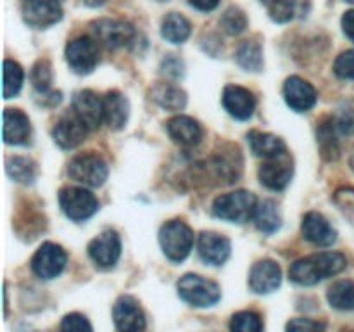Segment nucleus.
Instances as JSON below:
<instances>
[{
    "label": "nucleus",
    "instance_id": "nucleus-1",
    "mask_svg": "<svg viewBox=\"0 0 354 332\" xmlns=\"http://www.w3.org/2000/svg\"><path fill=\"white\" fill-rule=\"evenodd\" d=\"M346 258L341 252H318L301 258L290 266V280L299 286H315L324 279L337 275L346 268Z\"/></svg>",
    "mask_w": 354,
    "mask_h": 332
},
{
    "label": "nucleus",
    "instance_id": "nucleus-2",
    "mask_svg": "<svg viewBox=\"0 0 354 332\" xmlns=\"http://www.w3.org/2000/svg\"><path fill=\"white\" fill-rule=\"evenodd\" d=\"M258 199L249 190H235L216 197L213 203L214 216L232 223H245L249 218H254Z\"/></svg>",
    "mask_w": 354,
    "mask_h": 332
},
{
    "label": "nucleus",
    "instance_id": "nucleus-3",
    "mask_svg": "<svg viewBox=\"0 0 354 332\" xmlns=\"http://www.w3.org/2000/svg\"><path fill=\"white\" fill-rule=\"evenodd\" d=\"M159 244L166 258L171 261H183L190 255L194 246V232L187 223L180 220H171L165 223L159 232Z\"/></svg>",
    "mask_w": 354,
    "mask_h": 332
},
{
    "label": "nucleus",
    "instance_id": "nucleus-4",
    "mask_svg": "<svg viewBox=\"0 0 354 332\" xmlns=\"http://www.w3.org/2000/svg\"><path fill=\"white\" fill-rule=\"evenodd\" d=\"M178 294L185 303L196 308L213 306L220 301L221 289L216 282L196 273H187L178 280Z\"/></svg>",
    "mask_w": 354,
    "mask_h": 332
},
{
    "label": "nucleus",
    "instance_id": "nucleus-5",
    "mask_svg": "<svg viewBox=\"0 0 354 332\" xmlns=\"http://www.w3.org/2000/svg\"><path fill=\"white\" fill-rule=\"evenodd\" d=\"M68 175L75 182L83 183L86 187H100L107 180L109 168L100 156L86 152V154L75 156L69 161Z\"/></svg>",
    "mask_w": 354,
    "mask_h": 332
},
{
    "label": "nucleus",
    "instance_id": "nucleus-6",
    "mask_svg": "<svg viewBox=\"0 0 354 332\" xmlns=\"http://www.w3.org/2000/svg\"><path fill=\"white\" fill-rule=\"evenodd\" d=\"M59 204L66 216L73 221H85L97 213L99 201L83 187H66L59 194Z\"/></svg>",
    "mask_w": 354,
    "mask_h": 332
},
{
    "label": "nucleus",
    "instance_id": "nucleus-7",
    "mask_svg": "<svg viewBox=\"0 0 354 332\" xmlns=\"http://www.w3.org/2000/svg\"><path fill=\"white\" fill-rule=\"evenodd\" d=\"M66 61L78 75H88L99 64V45L95 38L78 37L66 47Z\"/></svg>",
    "mask_w": 354,
    "mask_h": 332
},
{
    "label": "nucleus",
    "instance_id": "nucleus-8",
    "mask_svg": "<svg viewBox=\"0 0 354 332\" xmlns=\"http://www.w3.org/2000/svg\"><path fill=\"white\" fill-rule=\"evenodd\" d=\"M93 37L107 48H120L131 44L135 38V28L128 21L99 19L92 23Z\"/></svg>",
    "mask_w": 354,
    "mask_h": 332
},
{
    "label": "nucleus",
    "instance_id": "nucleus-9",
    "mask_svg": "<svg viewBox=\"0 0 354 332\" xmlns=\"http://www.w3.org/2000/svg\"><path fill=\"white\" fill-rule=\"evenodd\" d=\"M66 261H68V255L61 246L54 244V242H45L35 252L33 259H31V268L40 279L50 280L61 275Z\"/></svg>",
    "mask_w": 354,
    "mask_h": 332
},
{
    "label": "nucleus",
    "instance_id": "nucleus-10",
    "mask_svg": "<svg viewBox=\"0 0 354 332\" xmlns=\"http://www.w3.org/2000/svg\"><path fill=\"white\" fill-rule=\"evenodd\" d=\"M292 173V159H290V156L287 152H282V154L266 159L263 163L261 168H259V180L268 189L282 190L290 183Z\"/></svg>",
    "mask_w": 354,
    "mask_h": 332
},
{
    "label": "nucleus",
    "instance_id": "nucleus-11",
    "mask_svg": "<svg viewBox=\"0 0 354 332\" xmlns=\"http://www.w3.org/2000/svg\"><path fill=\"white\" fill-rule=\"evenodd\" d=\"M73 113L88 130H95L104 121V99L92 90H80L73 97Z\"/></svg>",
    "mask_w": 354,
    "mask_h": 332
},
{
    "label": "nucleus",
    "instance_id": "nucleus-12",
    "mask_svg": "<svg viewBox=\"0 0 354 332\" xmlns=\"http://www.w3.org/2000/svg\"><path fill=\"white\" fill-rule=\"evenodd\" d=\"M113 318L120 332H142L145 329L144 311L131 296H121L114 303Z\"/></svg>",
    "mask_w": 354,
    "mask_h": 332
},
{
    "label": "nucleus",
    "instance_id": "nucleus-13",
    "mask_svg": "<svg viewBox=\"0 0 354 332\" xmlns=\"http://www.w3.org/2000/svg\"><path fill=\"white\" fill-rule=\"evenodd\" d=\"M23 16L30 26L47 28L61 21L62 6L59 0H24Z\"/></svg>",
    "mask_w": 354,
    "mask_h": 332
},
{
    "label": "nucleus",
    "instance_id": "nucleus-14",
    "mask_svg": "<svg viewBox=\"0 0 354 332\" xmlns=\"http://www.w3.org/2000/svg\"><path fill=\"white\" fill-rule=\"evenodd\" d=\"M283 97L290 109L297 111V113H306L311 107L317 104V90L306 80L299 78V76H290L286 80L283 85Z\"/></svg>",
    "mask_w": 354,
    "mask_h": 332
},
{
    "label": "nucleus",
    "instance_id": "nucleus-15",
    "mask_svg": "<svg viewBox=\"0 0 354 332\" xmlns=\"http://www.w3.org/2000/svg\"><path fill=\"white\" fill-rule=\"evenodd\" d=\"M88 255L95 261V265L102 266V268L114 266L121 255L120 235L114 230L102 232L88 244Z\"/></svg>",
    "mask_w": 354,
    "mask_h": 332
},
{
    "label": "nucleus",
    "instance_id": "nucleus-16",
    "mask_svg": "<svg viewBox=\"0 0 354 332\" xmlns=\"http://www.w3.org/2000/svg\"><path fill=\"white\" fill-rule=\"evenodd\" d=\"M282 282V270L273 259H261L256 263L249 273V287L256 294L273 293Z\"/></svg>",
    "mask_w": 354,
    "mask_h": 332
},
{
    "label": "nucleus",
    "instance_id": "nucleus-17",
    "mask_svg": "<svg viewBox=\"0 0 354 332\" xmlns=\"http://www.w3.org/2000/svg\"><path fill=\"white\" fill-rule=\"evenodd\" d=\"M301 230H303L306 241H310L315 246H322V248H328L337 239L335 228L328 223L324 214L317 213V211H310V213L304 214Z\"/></svg>",
    "mask_w": 354,
    "mask_h": 332
},
{
    "label": "nucleus",
    "instance_id": "nucleus-18",
    "mask_svg": "<svg viewBox=\"0 0 354 332\" xmlns=\"http://www.w3.org/2000/svg\"><path fill=\"white\" fill-rule=\"evenodd\" d=\"M197 251H199L203 261L220 266L230 256L232 246L225 235L216 234V232H203L199 235V241H197Z\"/></svg>",
    "mask_w": 354,
    "mask_h": 332
},
{
    "label": "nucleus",
    "instance_id": "nucleus-19",
    "mask_svg": "<svg viewBox=\"0 0 354 332\" xmlns=\"http://www.w3.org/2000/svg\"><path fill=\"white\" fill-rule=\"evenodd\" d=\"M88 128L80 121V118L75 113L64 114L61 120L55 123L54 130H52V137H54L55 144L62 149H75L76 145L82 144L86 137Z\"/></svg>",
    "mask_w": 354,
    "mask_h": 332
},
{
    "label": "nucleus",
    "instance_id": "nucleus-20",
    "mask_svg": "<svg viewBox=\"0 0 354 332\" xmlns=\"http://www.w3.org/2000/svg\"><path fill=\"white\" fill-rule=\"evenodd\" d=\"M223 107L235 120H249L256 109V99L248 89L239 85H228L223 90Z\"/></svg>",
    "mask_w": 354,
    "mask_h": 332
},
{
    "label": "nucleus",
    "instance_id": "nucleus-21",
    "mask_svg": "<svg viewBox=\"0 0 354 332\" xmlns=\"http://www.w3.org/2000/svg\"><path fill=\"white\" fill-rule=\"evenodd\" d=\"M31 138L30 120L19 109L3 111V140L6 144L24 145Z\"/></svg>",
    "mask_w": 354,
    "mask_h": 332
},
{
    "label": "nucleus",
    "instance_id": "nucleus-22",
    "mask_svg": "<svg viewBox=\"0 0 354 332\" xmlns=\"http://www.w3.org/2000/svg\"><path fill=\"white\" fill-rule=\"evenodd\" d=\"M166 130H168L173 142H176L180 145H185V147L199 144L201 138H203V128H201V124L189 116L171 118L166 123Z\"/></svg>",
    "mask_w": 354,
    "mask_h": 332
},
{
    "label": "nucleus",
    "instance_id": "nucleus-23",
    "mask_svg": "<svg viewBox=\"0 0 354 332\" xmlns=\"http://www.w3.org/2000/svg\"><path fill=\"white\" fill-rule=\"evenodd\" d=\"M130 114L128 99L118 90H111L104 97V121L113 130H121L127 124Z\"/></svg>",
    "mask_w": 354,
    "mask_h": 332
},
{
    "label": "nucleus",
    "instance_id": "nucleus-24",
    "mask_svg": "<svg viewBox=\"0 0 354 332\" xmlns=\"http://www.w3.org/2000/svg\"><path fill=\"white\" fill-rule=\"evenodd\" d=\"M248 142L254 156H259V158L270 159L286 152V142L273 133H265V131L258 130L249 131Z\"/></svg>",
    "mask_w": 354,
    "mask_h": 332
},
{
    "label": "nucleus",
    "instance_id": "nucleus-25",
    "mask_svg": "<svg viewBox=\"0 0 354 332\" xmlns=\"http://www.w3.org/2000/svg\"><path fill=\"white\" fill-rule=\"evenodd\" d=\"M151 99L168 111H180L187 104V93L171 83H159L151 90Z\"/></svg>",
    "mask_w": 354,
    "mask_h": 332
},
{
    "label": "nucleus",
    "instance_id": "nucleus-26",
    "mask_svg": "<svg viewBox=\"0 0 354 332\" xmlns=\"http://www.w3.org/2000/svg\"><path fill=\"white\" fill-rule=\"evenodd\" d=\"M339 131L335 128L334 118H327L324 123L320 124L317 131V140L320 145L322 156H324L327 161H335L341 154V147H339Z\"/></svg>",
    "mask_w": 354,
    "mask_h": 332
},
{
    "label": "nucleus",
    "instance_id": "nucleus-27",
    "mask_svg": "<svg viewBox=\"0 0 354 332\" xmlns=\"http://www.w3.org/2000/svg\"><path fill=\"white\" fill-rule=\"evenodd\" d=\"M254 223L258 230L265 232V234H273V232L279 230L280 225H282L279 206L270 199L259 203L254 213Z\"/></svg>",
    "mask_w": 354,
    "mask_h": 332
},
{
    "label": "nucleus",
    "instance_id": "nucleus-28",
    "mask_svg": "<svg viewBox=\"0 0 354 332\" xmlns=\"http://www.w3.org/2000/svg\"><path fill=\"white\" fill-rule=\"evenodd\" d=\"M190 23L182 16V14L171 12L165 17L161 26V35L165 40L171 42V44H183L187 38L190 37Z\"/></svg>",
    "mask_w": 354,
    "mask_h": 332
},
{
    "label": "nucleus",
    "instance_id": "nucleus-29",
    "mask_svg": "<svg viewBox=\"0 0 354 332\" xmlns=\"http://www.w3.org/2000/svg\"><path fill=\"white\" fill-rule=\"evenodd\" d=\"M330 306L337 310H354V282L351 280H339L332 284L327 293Z\"/></svg>",
    "mask_w": 354,
    "mask_h": 332
},
{
    "label": "nucleus",
    "instance_id": "nucleus-30",
    "mask_svg": "<svg viewBox=\"0 0 354 332\" xmlns=\"http://www.w3.org/2000/svg\"><path fill=\"white\" fill-rule=\"evenodd\" d=\"M239 66L248 71H259L263 68V48L256 40H248L239 47L235 54Z\"/></svg>",
    "mask_w": 354,
    "mask_h": 332
},
{
    "label": "nucleus",
    "instance_id": "nucleus-31",
    "mask_svg": "<svg viewBox=\"0 0 354 332\" xmlns=\"http://www.w3.org/2000/svg\"><path fill=\"white\" fill-rule=\"evenodd\" d=\"M7 173L16 182L31 183L37 178V165L31 159L16 156V158L7 159Z\"/></svg>",
    "mask_w": 354,
    "mask_h": 332
},
{
    "label": "nucleus",
    "instance_id": "nucleus-32",
    "mask_svg": "<svg viewBox=\"0 0 354 332\" xmlns=\"http://www.w3.org/2000/svg\"><path fill=\"white\" fill-rule=\"evenodd\" d=\"M24 71L16 61L6 59L3 62V97L12 99L23 86Z\"/></svg>",
    "mask_w": 354,
    "mask_h": 332
},
{
    "label": "nucleus",
    "instance_id": "nucleus-33",
    "mask_svg": "<svg viewBox=\"0 0 354 332\" xmlns=\"http://www.w3.org/2000/svg\"><path fill=\"white\" fill-rule=\"evenodd\" d=\"M230 332H263V322L254 311H239L232 317Z\"/></svg>",
    "mask_w": 354,
    "mask_h": 332
},
{
    "label": "nucleus",
    "instance_id": "nucleus-34",
    "mask_svg": "<svg viewBox=\"0 0 354 332\" xmlns=\"http://www.w3.org/2000/svg\"><path fill=\"white\" fill-rule=\"evenodd\" d=\"M220 24L228 35H239L248 28V17H245L244 10H241L239 7H230L221 16Z\"/></svg>",
    "mask_w": 354,
    "mask_h": 332
},
{
    "label": "nucleus",
    "instance_id": "nucleus-35",
    "mask_svg": "<svg viewBox=\"0 0 354 332\" xmlns=\"http://www.w3.org/2000/svg\"><path fill=\"white\" fill-rule=\"evenodd\" d=\"M31 82L38 92H48L52 83V69L47 61H38L31 71Z\"/></svg>",
    "mask_w": 354,
    "mask_h": 332
},
{
    "label": "nucleus",
    "instance_id": "nucleus-36",
    "mask_svg": "<svg viewBox=\"0 0 354 332\" xmlns=\"http://www.w3.org/2000/svg\"><path fill=\"white\" fill-rule=\"evenodd\" d=\"M296 7L297 0H277L273 6H270V16L277 23H287L294 17Z\"/></svg>",
    "mask_w": 354,
    "mask_h": 332
},
{
    "label": "nucleus",
    "instance_id": "nucleus-37",
    "mask_svg": "<svg viewBox=\"0 0 354 332\" xmlns=\"http://www.w3.org/2000/svg\"><path fill=\"white\" fill-rule=\"evenodd\" d=\"M334 123L341 135H354V106L348 104V106L341 107L339 113L335 114Z\"/></svg>",
    "mask_w": 354,
    "mask_h": 332
},
{
    "label": "nucleus",
    "instance_id": "nucleus-38",
    "mask_svg": "<svg viewBox=\"0 0 354 332\" xmlns=\"http://www.w3.org/2000/svg\"><path fill=\"white\" fill-rule=\"evenodd\" d=\"M62 332H93L92 325L86 320V317L80 313H69L62 318L61 324Z\"/></svg>",
    "mask_w": 354,
    "mask_h": 332
},
{
    "label": "nucleus",
    "instance_id": "nucleus-39",
    "mask_svg": "<svg viewBox=\"0 0 354 332\" xmlns=\"http://www.w3.org/2000/svg\"><path fill=\"white\" fill-rule=\"evenodd\" d=\"M335 75L341 78L354 80V50H346L335 59L334 64Z\"/></svg>",
    "mask_w": 354,
    "mask_h": 332
},
{
    "label": "nucleus",
    "instance_id": "nucleus-40",
    "mask_svg": "<svg viewBox=\"0 0 354 332\" xmlns=\"http://www.w3.org/2000/svg\"><path fill=\"white\" fill-rule=\"evenodd\" d=\"M335 204L354 223V189H339L334 196Z\"/></svg>",
    "mask_w": 354,
    "mask_h": 332
},
{
    "label": "nucleus",
    "instance_id": "nucleus-41",
    "mask_svg": "<svg viewBox=\"0 0 354 332\" xmlns=\"http://www.w3.org/2000/svg\"><path fill=\"white\" fill-rule=\"evenodd\" d=\"M287 332H324V324L310 318H294L287 324Z\"/></svg>",
    "mask_w": 354,
    "mask_h": 332
},
{
    "label": "nucleus",
    "instance_id": "nucleus-42",
    "mask_svg": "<svg viewBox=\"0 0 354 332\" xmlns=\"http://www.w3.org/2000/svg\"><path fill=\"white\" fill-rule=\"evenodd\" d=\"M162 69H165V73H168V75L178 78V76L182 75L183 64H182V61H178V59L168 57V59H165V62H162Z\"/></svg>",
    "mask_w": 354,
    "mask_h": 332
},
{
    "label": "nucleus",
    "instance_id": "nucleus-43",
    "mask_svg": "<svg viewBox=\"0 0 354 332\" xmlns=\"http://www.w3.org/2000/svg\"><path fill=\"white\" fill-rule=\"evenodd\" d=\"M342 30H344L346 37L354 42V10H348L342 16Z\"/></svg>",
    "mask_w": 354,
    "mask_h": 332
},
{
    "label": "nucleus",
    "instance_id": "nucleus-44",
    "mask_svg": "<svg viewBox=\"0 0 354 332\" xmlns=\"http://www.w3.org/2000/svg\"><path fill=\"white\" fill-rule=\"evenodd\" d=\"M189 3L196 9L204 10V12H209V10H214L220 3V0H189Z\"/></svg>",
    "mask_w": 354,
    "mask_h": 332
},
{
    "label": "nucleus",
    "instance_id": "nucleus-45",
    "mask_svg": "<svg viewBox=\"0 0 354 332\" xmlns=\"http://www.w3.org/2000/svg\"><path fill=\"white\" fill-rule=\"evenodd\" d=\"M83 2L90 7H100L104 2H106V0H83Z\"/></svg>",
    "mask_w": 354,
    "mask_h": 332
},
{
    "label": "nucleus",
    "instance_id": "nucleus-46",
    "mask_svg": "<svg viewBox=\"0 0 354 332\" xmlns=\"http://www.w3.org/2000/svg\"><path fill=\"white\" fill-rule=\"evenodd\" d=\"M259 2H261L263 3V6H273V3H275L277 2V0H259Z\"/></svg>",
    "mask_w": 354,
    "mask_h": 332
},
{
    "label": "nucleus",
    "instance_id": "nucleus-47",
    "mask_svg": "<svg viewBox=\"0 0 354 332\" xmlns=\"http://www.w3.org/2000/svg\"><path fill=\"white\" fill-rule=\"evenodd\" d=\"M349 165H351V168L354 169V149H353V152H351V159H349Z\"/></svg>",
    "mask_w": 354,
    "mask_h": 332
},
{
    "label": "nucleus",
    "instance_id": "nucleus-48",
    "mask_svg": "<svg viewBox=\"0 0 354 332\" xmlns=\"http://www.w3.org/2000/svg\"><path fill=\"white\" fill-rule=\"evenodd\" d=\"M346 2H349V3H354V0H346Z\"/></svg>",
    "mask_w": 354,
    "mask_h": 332
}]
</instances>
